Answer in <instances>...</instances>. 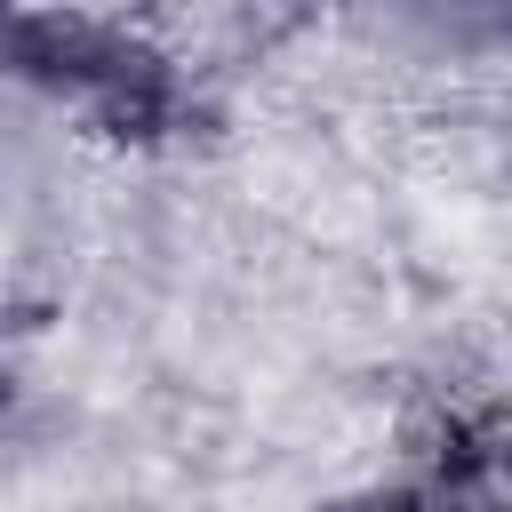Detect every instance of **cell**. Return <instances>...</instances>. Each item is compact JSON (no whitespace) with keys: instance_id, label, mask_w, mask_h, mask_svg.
I'll return each instance as SVG.
<instances>
[{"instance_id":"cell-1","label":"cell","mask_w":512,"mask_h":512,"mask_svg":"<svg viewBox=\"0 0 512 512\" xmlns=\"http://www.w3.org/2000/svg\"><path fill=\"white\" fill-rule=\"evenodd\" d=\"M392 8H408V16H424L440 32H472V24H504L512 16V0H392Z\"/></svg>"}]
</instances>
